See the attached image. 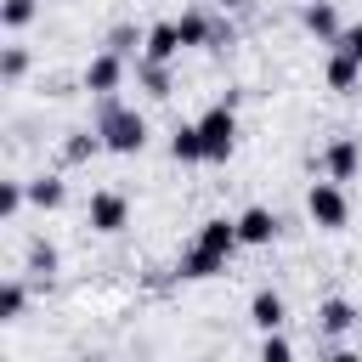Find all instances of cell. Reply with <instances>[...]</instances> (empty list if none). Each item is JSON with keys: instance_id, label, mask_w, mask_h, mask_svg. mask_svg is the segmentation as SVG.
Wrapping results in <instances>:
<instances>
[{"instance_id": "cell-12", "label": "cell", "mask_w": 362, "mask_h": 362, "mask_svg": "<svg viewBox=\"0 0 362 362\" xmlns=\"http://www.w3.org/2000/svg\"><path fill=\"white\" fill-rule=\"evenodd\" d=\"M300 23H305V28H311L322 45H339V34H345V28H339V11H334L328 0H311V6L300 11Z\"/></svg>"}, {"instance_id": "cell-18", "label": "cell", "mask_w": 362, "mask_h": 362, "mask_svg": "<svg viewBox=\"0 0 362 362\" xmlns=\"http://www.w3.org/2000/svg\"><path fill=\"white\" fill-rule=\"evenodd\" d=\"M136 74H141V90H147V96H158V102L175 90V85H170V62H147V57H141V68H136Z\"/></svg>"}, {"instance_id": "cell-6", "label": "cell", "mask_w": 362, "mask_h": 362, "mask_svg": "<svg viewBox=\"0 0 362 362\" xmlns=\"http://www.w3.org/2000/svg\"><path fill=\"white\" fill-rule=\"evenodd\" d=\"M119 85H124V57L119 51H96L90 68H85V90L90 96H113Z\"/></svg>"}, {"instance_id": "cell-9", "label": "cell", "mask_w": 362, "mask_h": 362, "mask_svg": "<svg viewBox=\"0 0 362 362\" xmlns=\"http://www.w3.org/2000/svg\"><path fill=\"white\" fill-rule=\"evenodd\" d=\"M181 51H187V45H181V28H175V23H153L147 40H141V57H147V62H175Z\"/></svg>"}, {"instance_id": "cell-23", "label": "cell", "mask_w": 362, "mask_h": 362, "mask_svg": "<svg viewBox=\"0 0 362 362\" xmlns=\"http://www.w3.org/2000/svg\"><path fill=\"white\" fill-rule=\"evenodd\" d=\"M141 40H147V34H141V28H136V23H119V28H113V34H107V51H119V57H130V51H136V45H141Z\"/></svg>"}, {"instance_id": "cell-13", "label": "cell", "mask_w": 362, "mask_h": 362, "mask_svg": "<svg viewBox=\"0 0 362 362\" xmlns=\"http://www.w3.org/2000/svg\"><path fill=\"white\" fill-rule=\"evenodd\" d=\"M351 328H356V305H351V300H322V305H317V334L339 339V334H351Z\"/></svg>"}, {"instance_id": "cell-15", "label": "cell", "mask_w": 362, "mask_h": 362, "mask_svg": "<svg viewBox=\"0 0 362 362\" xmlns=\"http://www.w3.org/2000/svg\"><path fill=\"white\" fill-rule=\"evenodd\" d=\"M62 198H68V187H62L57 175H34V181H28V204H34V209H62Z\"/></svg>"}, {"instance_id": "cell-27", "label": "cell", "mask_w": 362, "mask_h": 362, "mask_svg": "<svg viewBox=\"0 0 362 362\" xmlns=\"http://www.w3.org/2000/svg\"><path fill=\"white\" fill-rule=\"evenodd\" d=\"M215 6H238V0H215Z\"/></svg>"}, {"instance_id": "cell-10", "label": "cell", "mask_w": 362, "mask_h": 362, "mask_svg": "<svg viewBox=\"0 0 362 362\" xmlns=\"http://www.w3.org/2000/svg\"><path fill=\"white\" fill-rule=\"evenodd\" d=\"M322 79H328V90H356V85H362V62H356L345 45H334V51H328Z\"/></svg>"}, {"instance_id": "cell-3", "label": "cell", "mask_w": 362, "mask_h": 362, "mask_svg": "<svg viewBox=\"0 0 362 362\" xmlns=\"http://www.w3.org/2000/svg\"><path fill=\"white\" fill-rule=\"evenodd\" d=\"M192 124H198V141H204V164H226L232 147H238V113H232V102H215Z\"/></svg>"}, {"instance_id": "cell-26", "label": "cell", "mask_w": 362, "mask_h": 362, "mask_svg": "<svg viewBox=\"0 0 362 362\" xmlns=\"http://www.w3.org/2000/svg\"><path fill=\"white\" fill-rule=\"evenodd\" d=\"M339 45H345V51H351V57H356V62H362V23H351V28H345V34H339Z\"/></svg>"}, {"instance_id": "cell-17", "label": "cell", "mask_w": 362, "mask_h": 362, "mask_svg": "<svg viewBox=\"0 0 362 362\" xmlns=\"http://www.w3.org/2000/svg\"><path fill=\"white\" fill-rule=\"evenodd\" d=\"M90 153H107V147H102V130H74V136L62 141V158H68V164H85Z\"/></svg>"}, {"instance_id": "cell-22", "label": "cell", "mask_w": 362, "mask_h": 362, "mask_svg": "<svg viewBox=\"0 0 362 362\" xmlns=\"http://www.w3.org/2000/svg\"><path fill=\"white\" fill-rule=\"evenodd\" d=\"M28 272H34V277H51V272H57V249H51L45 238L28 243Z\"/></svg>"}, {"instance_id": "cell-24", "label": "cell", "mask_w": 362, "mask_h": 362, "mask_svg": "<svg viewBox=\"0 0 362 362\" xmlns=\"http://www.w3.org/2000/svg\"><path fill=\"white\" fill-rule=\"evenodd\" d=\"M23 74H28V51H23V45H6V57H0V79L17 85Z\"/></svg>"}, {"instance_id": "cell-19", "label": "cell", "mask_w": 362, "mask_h": 362, "mask_svg": "<svg viewBox=\"0 0 362 362\" xmlns=\"http://www.w3.org/2000/svg\"><path fill=\"white\" fill-rule=\"evenodd\" d=\"M23 305H28V288L11 277V283H0V322H17L23 317Z\"/></svg>"}, {"instance_id": "cell-7", "label": "cell", "mask_w": 362, "mask_h": 362, "mask_svg": "<svg viewBox=\"0 0 362 362\" xmlns=\"http://www.w3.org/2000/svg\"><path fill=\"white\" fill-rule=\"evenodd\" d=\"M356 170H362V141H356V136H334V141L322 147V175L351 181Z\"/></svg>"}, {"instance_id": "cell-14", "label": "cell", "mask_w": 362, "mask_h": 362, "mask_svg": "<svg viewBox=\"0 0 362 362\" xmlns=\"http://www.w3.org/2000/svg\"><path fill=\"white\" fill-rule=\"evenodd\" d=\"M170 158H175V164H204L198 124H175V136H170Z\"/></svg>"}, {"instance_id": "cell-2", "label": "cell", "mask_w": 362, "mask_h": 362, "mask_svg": "<svg viewBox=\"0 0 362 362\" xmlns=\"http://www.w3.org/2000/svg\"><path fill=\"white\" fill-rule=\"evenodd\" d=\"M102 107H96V130H102V147L107 153H141L147 147V119L136 113V107H124V102H113V96H96Z\"/></svg>"}, {"instance_id": "cell-20", "label": "cell", "mask_w": 362, "mask_h": 362, "mask_svg": "<svg viewBox=\"0 0 362 362\" xmlns=\"http://www.w3.org/2000/svg\"><path fill=\"white\" fill-rule=\"evenodd\" d=\"M34 17H40V0H6V6H0V23H6L11 34H17V28H28Z\"/></svg>"}, {"instance_id": "cell-11", "label": "cell", "mask_w": 362, "mask_h": 362, "mask_svg": "<svg viewBox=\"0 0 362 362\" xmlns=\"http://www.w3.org/2000/svg\"><path fill=\"white\" fill-rule=\"evenodd\" d=\"M249 322H255L260 334L283 328V322H288V305H283V294H277V288H260V294L249 300Z\"/></svg>"}, {"instance_id": "cell-21", "label": "cell", "mask_w": 362, "mask_h": 362, "mask_svg": "<svg viewBox=\"0 0 362 362\" xmlns=\"http://www.w3.org/2000/svg\"><path fill=\"white\" fill-rule=\"evenodd\" d=\"M23 204H28V181H0V221H17Z\"/></svg>"}, {"instance_id": "cell-1", "label": "cell", "mask_w": 362, "mask_h": 362, "mask_svg": "<svg viewBox=\"0 0 362 362\" xmlns=\"http://www.w3.org/2000/svg\"><path fill=\"white\" fill-rule=\"evenodd\" d=\"M232 249H243L238 243V221H226V215H215V221H204L198 226V238H192V249L181 255V277H192V283H204V277H221L226 272V260H232Z\"/></svg>"}, {"instance_id": "cell-8", "label": "cell", "mask_w": 362, "mask_h": 362, "mask_svg": "<svg viewBox=\"0 0 362 362\" xmlns=\"http://www.w3.org/2000/svg\"><path fill=\"white\" fill-rule=\"evenodd\" d=\"M277 226H283V221H277L266 204H255V209L238 215V243H243V249H266V243L277 238Z\"/></svg>"}, {"instance_id": "cell-5", "label": "cell", "mask_w": 362, "mask_h": 362, "mask_svg": "<svg viewBox=\"0 0 362 362\" xmlns=\"http://www.w3.org/2000/svg\"><path fill=\"white\" fill-rule=\"evenodd\" d=\"M85 221H90V232L113 238V232H124V226H130V198H124V192H90Z\"/></svg>"}, {"instance_id": "cell-4", "label": "cell", "mask_w": 362, "mask_h": 362, "mask_svg": "<svg viewBox=\"0 0 362 362\" xmlns=\"http://www.w3.org/2000/svg\"><path fill=\"white\" fill-rule=\"evenodd\" d=\"M305 215H311V226H322V232H339V226L351 221V198H345V181H334V175L311 181V192H305Z\"/></svg>"}, {"instance_id": "cell-25", "label": "cell", "mask_w": 362, "mask_h": 362, "mask_svg": "<svg viewBox=\"0 0 362 362\" xmlns=\"http://www.w3.org/2000/svg\"><path fill=\"white\" fill-rule=\"evenodd\" d=\"M260 356H266V362H288V356H294V345H288V339H283V334L272 328V334L260 339Z\"/></svg>"}, {"instance_id": "cell-16", "label": "cell", "mask_w": 362, "mask_h": 362, "mask_svg": "<svg viewBox=\"0 0 362 362\" xmlns=\"http://www.w3.org/2000/svg\"><path fill=\"white\" fill-rule=\"evenodd\" d=\"M175 28H181V45H209V40H215V23H209L204 11H181Z\"/></svg>"}]
</instances>
